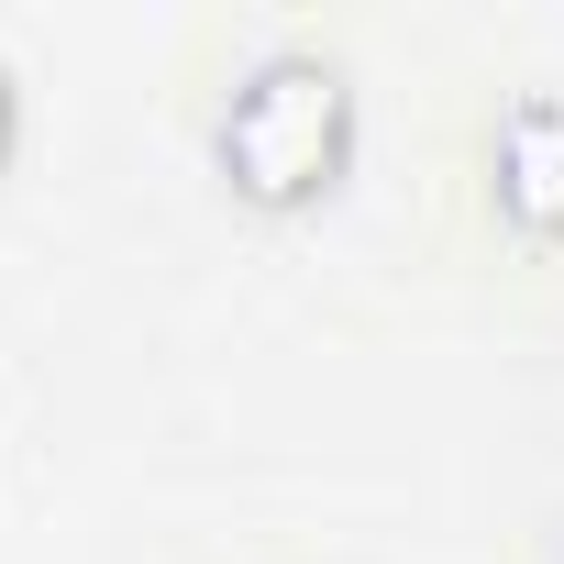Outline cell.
Here are the masks:
<instances>
[{"label":"cell","instance_id":"3957f363","mask_svg":"<svg viewBox=\"0 0 564 564\" xmlns=\"http://www.w3.org/2000/svg\"><path fill=\"white\" fill-rule=\"evenodd\" d=\"M0 144H12V78H0Z\"/></svg>","mask_w":564,"mask_h":564},{"label":"cell","instance_id":"6da1fadb","mask_svg":"<svg viewBox=\"0 0 564 564\" xmlns=\"http://www.w3.org/2000/svg\"><path fill=\"white\" fill-rule=\"evenodd\" d=\"M221 166L243 199H311L344 166V78L311 56H276L265 78H243L221 111Z\"/></svg>","mask_w":564,"mask_h":564},{"label":"cell","instance_id":"7a4b0ae2","mask_svg":"<svg viewBox=\"0 0 564 564\" xmlns=\"http://www.w3.org/2000/svg\"><path fill=\"white\" fill-rule=\"evenodd\" d=\"M498 199L520 232H564V100H520L498 122Z\"/></svg>","mask_w":564,"mask_h":564}]
</instances>
